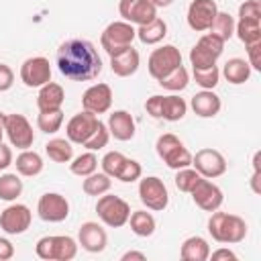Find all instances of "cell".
<instances>
[{"mask_svg": "<svg viewBox=\"0 0 261 261\" xmlns=\"http://www.w3.org/2000/svg\"><path fill=\"white\" fill-rule=\"evenodd\" d=\"M190 194H192L196 206L202 208L204 212H214V210H218V208L222 206V202H224L222 190H220L214 181H210L208 177H202Z\"/></svg>", "mask_w": 261, "mask_h": 261, "instance_id": "obj_18", "label": "cell"}, {"mask_svg": "<svg viewBox=\"0 0 261 261\" xmlns=\"http://www.w3.org/2000/svg\"><path fill=\"white\" fill-rule=\"evenodd\" d=\"M8 165H12V149L4 143H0V171L6 169Z\"/></svg>", "mask_w": 261, "mask_h": 261, "instance_id": "obj_50", "label": "cell"}, {"mask_svg": "<svg viewBox=\"0 0 261 261\" xmlns=\"http://www.w3.org/2000/svg\"><path fill=\"white\" fill-rule=\"evenodd\" d=\"M122 261H128V259H139V261H145L147 257H145V253H141V251H126L122 257H120Z\"/></svg>", "mask_w": 261, "mask_h": 261, "instance_id": "obj_52", "label": "cell"}, {"mask_svg": "<svg viewBox=\"0 0 261 261\" xmlns=\"http://www.w3.org/2000/svg\"><path fill=\"white\" fill-rule=\"evenodd\" d=\"M224 43L220 37H216L214 33H204L198 43L190 49V63L192 69H204V67H212L216 65V59L222 55L224 51Z\"/></svg>", "mask_w": 261, "mask_h": 261, "instance_id": "obj_7", "label": "cell"}, {"mask_svg": "<svg viewBox=\"0 0 261 261\" xmlns=\"http://www.w3.org/2000/svg\"><path fill=\"white\" fill-rule=\"evenodd\" d=\"M239 18H261L259 0H245L239 6Z\"/></svg>", "mask_w": 261, "mask_h": 261, "instance_id": "obj_44", "label": "cell"}, {"mask_svg": "<svg viewBox=\"0 0 261 261\" xmlns=\"http://www.w3.org/2000/svg\"><path fill=\"white\" fill-rule=\"evenodd\" d=\"M2 137H4V112H0V143H2Z\"/></svg>", "mask_w": 261, "mask_h": 261, "instance_id": "obj_54", "label": "cell"}, {"mask_svg": "<svg viewBox=\"0 0 261 261\" xmlns=\"http://www.w3.org/2000/svg\"><path fill=\"white\" fill-rule=\"evenodd\" d=\"M188 104L184 98L171 94V96H161V118L169 122H177L186 116Z\"/></svg>", "mask_w": 261, "mask_h": 261, "instance_id": "obj_29", "label": "cell"}, {"mask_svg": "<svg viewBox=\"0 0 261 261\" xmlns=\"http://www.w3.org/2000/svg\"><path fill=\"white\" fill-rule=\"evenodd\" d=\"M218 12V6L214 0H192L188 6V27L196 33H206Z\"/></svg>", "mask_w": 261, "mask_h": 261, "instance_id": "obj_15", "label": "cell"}, {"mask_svg": "<svg viewBox=\"0 0 261 261\" xmlns=\"http://www.w3.org/2000/svg\"><path fill=\"white\" fill-rule=\"evenodd\" d=\"M16 165V171L18 175H24V177H35L43 171V157L37 153V151H31V149H22L14 161Z\"/></svg>", "mask_w": 261, "mask_h": 261, "instance_id": "obj_26", "label": "cell"}, {"mask_svg": "<svg viewBox=\"0 0 261 261\" xmlns=\"http://www.w3.org/2000/svg\"><path fill=\"white\" fill-rule=\"evenodd\" d=\"M20 80L27 88H41L51 82V63L47 57H29L20 65Z\"/></svg>", "mask_w": 261, "mask_h": 261, "instance_id": "obj_14", "label": "cell"}, {"mask_svg": "<svg viewBox=\"0 0 261 261\" xmlns=\"http://www.w3.org/2000/svg\"><path fill=\"white\" fill-rule=\"evenodd\" d=\"M39 218L45 222H63L69 216V202L57 192H47L37 202Z\"/></svg>", "mask_w": 261, "mask_h": 261, "instance_id": "obj_12", "label": "cell"}, {"mask_svg": "<svg viewBox=\"0 0 261 261\" xmlns=\"http://www.w3.org/2000/svg\"><path fill=\"white\" fill-rule=\"evenodd\" d=\"M77 245L88 253H102L108 245V234L98 222H84L77 230Z\"/></svg>", "mask_w": 261, "mask_h": 261, "instance_id": "obj_20", "label": "cell"}, {"mask_svg": "<svg viewBox=\"0 0 261 261\" xmlns=\"http://www.w3.org/2000/svg\"><path fill=\"white\" fill-rule=\"evenodd\" d=\"M139 198L149 210H155V212L165 210L169 204V192L163 179H159L157 175H147L139 181Z\"/></svg>", "mask_w": 261, "mask_h": 261, "instance_id": "obj_9", "label": "cell"}, {"mask_svg": "<svg viewBox=\"0 0 261 261\" xmlns=\"http://www.w3.org/2000/svg\"><path fill=\"white\" fill-rule=\"evenodd\" d=\"M202 179V175L194 169V167H181V169H177V173H175V188L179 190V192H186V194H190L194 188H196V184Z\"/></svg>", "mask_w": 261, "mask_h": 261, "instance_id": "obj_40", "label": "cell"}, {"mask_svg": "<svg viewBox=\"0 0 261 261\" xmlns=\"http://www.w3.org/2000/svg\"><path fill=\"white\" fill-rule=\"evenodd\" d=\"M128 224H130V230L137 237H151L155 232V226H157L153 214L147 212V210H135V212H130Z\"/></svg>", "mask_w": 261, "mask_h": 261, "instance_id": "obj_31", "label": "cell"}, {"mask_svg": "<svg viewBox=\"0 0 261 261\" xmlns=\"http://www.w3.org/2000/svg\"><path fill=\"white\" fill-rule=\"evenodd\" d=\"M96 214L98 218L110 226V228H120L128 222V216H130V206L126 200H122L120 196H114V194H102L96 202Z\"/></svg>", "mask_w": 261, "mask_h": 261, "instance_id": "obj_6", "label": "cell"}, {"mask_svg": "<svg viewBox=\"0 0 261 261\" xmlns=\"http://www.w3.org/2000/svg\"><path fill=\"white\" fill-rule=\"evenodd\" d=\"M61 75L71 82H92L102 73V57L86 39H67L57 47L55 55Z\"/></svg>", "mask_w": 261, "mask_h": 261, "instance_id": "obj_1", "label": "cell"}, {"mask_svg": "<svg viewBox=\"0 0 261 261\" xmlns=\"http://www.w3.org/2000/svg\"><path fill=\"white\" fill-rule=\"evenodd\" d=\"M222 75L226 77L228 84H234V86L245 84V82L251 77V65H249L245 59H241V57H232V59H228V61L224 63Z\"/></svg>", "mask_w": 261, "mask_h": 261, "instance_id": "obj_28", "label": "cell"}, {"mask_svg": "<svg viewBox=\"0 0 261 261\" xmlns=\"http://www.w3.org/2000/svg\"><path fill=\"white\" fill-rule=\"evenodd\" d=\"M4 135L8 137L10 145L16 149H29L33 147L35 141V133L31 122L27 120V116L22 114H4Z\"/></svg>", "mask_w": 261, "mask_h": 261, "instance_id": "obj_10", "label": "cell"}, {"mask_svg": "<svg viewBox=\"0 0 261 261\" xmlns=\"http://www.w3.org/2000/svg\"><path fill=\"white\" fill-rule=\"evenodd\" d=\"M12 257H14V245L6 237H0V261H8Z\"/></svg>", "mask_w": 261, "mask_h": 261, "instance_id": "obj_49", "label": "cell"}, {"mask_svg": "<svg viewBox=\"0 0 261 261\" xmlns=\"http://www.w3.org/2000/svg\"><path fill=\"white\" fill-rule=\"evenodd\" d=\"M22 194V179L16 173H4L0 175V200L14 202Z\"/></svg>", "mask_w": 261, "mask_h": 261, "instance_id": "obj_36", "label": "cell"}, {"mask_svg": "<svg viewBox=\"0 0 261 261\" xmlns=\"http://www.w3.org/2000/svg\"><path fill=\"white\" fill-rule=\"evenodd\" d=\"M108 139H110L108 126L100 120V122H98V126H96V130L92 133V137H90L82 147H86L88 151H98V149H102V147H106V145H108Z\"/></svg>", "mask_w": 261, "mask_h": 261, "instance_id": "obj_42", "label": "cell"}, {"mask_svg": "<svg viewBox=\"0 0 261 261\" xmlns=\"http://www.w3.org/2000/svg\"><path fill=\"white\" fill-rule=\"evenodd\" d=\"M179 257L184 261H206V259H210V245L204 237H198V234L188 237L181 243Z\"/></svg>", "mask_w": 261, "mask_h": 261, "instance_id": "obj_25", "label": "cell"}, {"mask_svg": "<svg viewBox=\"0 0 261 261\" xmlns=\"http://www.w3.org/2000/svg\"><path fill=\"white\" fill-rule=\"evenodd\" d=\"M179 65H181V53L175 45H163L159 49H153L147 61V69L155 80L165 77L169 71H173Z\"/></svg>", "mask_w": 261, "mask_h": 261, "instance_id": "obj_8", "label": "cell"}, {"mask_svg": "<svg viewBox=\"0 0 261 261\" xmlns=\"http://www.w3.org/2000/svg\"><path fill=\"white\" fill-rule=\"evenodd\" d=\"M108 133L116 141H130L135 137V118L126 110H114L108 116Z\"/></svg>", "mask_w": 261, "mask_h": 261, "instance_id": "obj_22", "label": "cell"}, {"mask_svg": "<svg viewBox=\"0 0 261 261\" xmlns=\"http://www.w3.org/2000/svg\"><path fill=\"white\" fill-rule=\"evenodd\" d=\"M190 106H192V110L200 118H214L220 112L222 102H220V98L212 90H202V92H198V94L192 96Z\"/></svg>", "mask_w": 261, "mask_h": 261, "instance_id": "obj_23", "label": "cell"}, {"mask_svg": "<svg viewBox=\"0 0 261 261\" xmlns=\"http://www.w3.org/2000/svg\"><path fill=\"white\" fill-rule=\"evenodd\" d=\"M192 165L202 177L208 179L220 177L226 171V159L216 149H200L196 155H192Z\"/></svg>", "mask_w": 261, "mask_h": 261, "instance_id": "obj_11", "label": "cell"}, {"mask_svg": "<svg viewBox=\"0 0 261 261\" xmlns=\"http://www.w3.org/2000/svg\"><path fill=\"white\" fill-rule=\"evenodd\" d=\"M210 257H212V259H230V261H237V253L230 251V249H216V251H210Z\"/></svg>", "mask_w": 261, "mask_h": 261, "instance_id": "obj_51", "label": "cell"}, {"mask_svg": "<svg viewBox=\"0 0 261 261\" xmlns=\"http://www.w3.org/2000/svg\"><path fill=\"white\" fill-rule=\"evenodd\" d=\"M155 151H157L159 159L169 169L177 171L181 167H190L192 165V153L184 147V143L173 133H163L155 143Z\"/></svg>", "mask_w": 261, "mask_h": 261, "instance_id": "obj_4", "label": "cell"}, {"mask_svg": "<svg viewBox=\"0 0 261 261\" xmlns=\"http://www.w3.org/2000/svg\"><path fill=\"white\" fill-rule=\"evenodd\" d=\"M110 186H112V179L104 171L102 173H96L94 171V173L86 175L84 177V184H82V188H84V192L88 196H102V194H106L110 190Z\"/></svg>", "mask_w": 261, "mask_h": 261, "instance_id": "obj_35", "label": "cell"}, {"mask_svg": "<svg viewBox=\"0 0 261 261\" xmlns=\"http://www.w3.org/2000/svg\"><path fill=\"white\" fill-rule=\"evenodd\" d=\"M96 169H98V157L94 155V151H86L69 161V171L80 177H86V175L94 173Z\"/></svg>", "mask_w": 261, "mask_h": 261, "instance_id": "obj_33", "label": "cell"}, {"mask_svg": "<svg viewBox=\"0 0 261 261\" xmlns=\"http://www.w3.org/2000/svg\"><path fill=\"white\" fill-rule=\"evenodd\" d=\"M33 220V212L24 204H10L0 212V228L6 234H22Z\"/></svg>", "mask_w": 261, "mask_h": 261, "instance_id": "obj_13", "label": "cell"}, {"mask_svg": "<svg viewBox=\"0 0 261 261\" xmlns=\"http://www.w3.org/2000/svg\"><path fill=\"white\" fill-rule=\"evenodd\" d=\"M63 124V110L57 108V110H39V116H37V126L39 130H43L45 135H53L61 128Z\"/></svg>", "mask_w": 261, "mask_h": 261, "instance_id": "obj_34", "label": "cell"}, {"mask_svg": "<svg viewBox=\"0 0 261 261\" xmlns=\"http://www.w3.org/2000/svg\"><path fill=\"white\" fill-rule=\"evenodd\" d=\"M208 232L216 243L234 245L247 237V222L237 214L214 210L208 220Z\"/></svg>", "mask_w": 261, "mask_h": 261, "instance_id": "obj_2", "label": "cell"}, {"mask_svg": "<svg viewBox=\"0 0 261 261\" xmlns=\"http://www.w3.org/2000/svg\"><path fill=\"white\" fill-rule=\"evenodd\" d=\"M35 251L37 257L45 261H71L77 255V243L67 234H51L41 237L35 245Z\"/></svg>", "mask_w": 261, "mask_h": 261, "instance_id": "obj_3", "label": "cell"}, {"mask_svg": "<svg viewBox=\"0 0 261 261\" xmlns=\"http://www.w3.org/2000/svg\"><path fill=\"white\" fill-rule=\"evenodd\" d=\"M63 102H65V92L59 84L47 82L45 86L39 88V94H37V108L39 110H57L63 106Z\"/></svg>", "mask_w": 261, "mask_h": 261, "instance_id": "obj_24", "label": "cell"}, {"mask_svg": "<svg viewBox=\"0 0 261 261\" xmlns=\"http://www.w3.org/2000/svg\"><path fill=\"white\" fill-rule=\"evenodd\" d=\"M82 106L96 116L108 112L112 106V88L108 84H92L82 96Z\"/></svg>", "mask_w": 261, "mask_h": 261, "instance_id": "obj_19", "label": "cell"}, {"mask_svg": "<svg viewBox=\"0 0 261 261\" xmlns=\"http://www.w3.org/2000/svg\"><path fill=\"white\" fill-rule=\"evenodd\" d=\"M145 110H147L149 116H153V118H161V96L155 94V96L147 98V102H145Z\"/></svg>", "mask_w": 261, "mask_h": 261, "instance_id": "obj_47", "label": "cell"}, {"mask_svg": "<svg viewBox=\"0 0 261 261\" xmlns=\"http://www.w3.org/2000/svg\"><path fill=\"white\" fill-rule=\"evenodd\" d=\"M118 12L122 20L130 24H147L153 18H157V8L149 0H120L118 2Z\"/></svg>", "mask_w": 261, "mask_h": 261, "instance_id": "obj_17", "label": "cell"}, {"mask_svg": "<svg viewBox=\"0 0 261 261\" xmlns=\"http://www.w3.org/2000/svg\"><path fill=\"white\" fill-rule=\"evenodd\" d=\"M259 159H261V153H255V157H253V175H251V188H253L255 194H261V188H259L261 163H259Z\"/></svg>", "mask_w": 261, "mask_h": 261, "instance_id": "obj_48", "label": "cell"}, {"mask_svg": "<svg viewBox=\"0 0 261 261\" xmlns=\"http://www.w3.org/2000/svg\"><path fill=\"white\" fill-rule=\"evenodd\" d=\"M192 75H194V82L202 90H214L218 86V80H220V69L216 65L204 67V69H192Z\"/></svg>", "mask_w": 261, "mask_h": 261, "instance_id": "obj_39", "label": "cell"}, {"mask_svg": "<svg viewBox=\"0 0 261 261\" xmlns=\"http://www.w3.org/2000/svg\"><path fill=\"white\" fill-rule=\"evenodd\" d=\"M165 35H167V22L159 16L153 18L151 22H147V24L137 27V39L143 45H157V43L163 41Z\"/></svg>", "mask_w": 261, "mask_h": 261, "instance_id": "obj_27", "label": "cell"}, {"mask_svg": "<svg viewBox=\"0 0 261 261\" xmlns=\"http://www.w3.org/2000/svg\"><path fill=\"white\" fill-rule=\"evenodd\" d=\"M124 159H126V157H124L120 151H108V153L102 157V161H100L102 171H104L106 175H110V177H116L118 171H120V167H122V163H124Z\"/></svg>", "mask_w": 261, "mask_h": 261, "instance_id": "obj_41", "label": "cell"}, {"mask_svg": "<svg viewBox=\"0 0 261 261\" xmlns=\"http://www.w3.org/2000/svg\"><path fill=\"white\" fill-rule=\"evenodd\" d=\"M149 2H151L155 8H165V6H169L173 0H149Z\"/></svg>", "mask_w": 261, "mask_h": 261, "instance_id": "obj_53", "label": "cell"}, {"mask_svg": "<svg viewBox=\"0 0 261 261\" xmlns=\"http://www.w3.org/2000/svg\"><path fill=\"white\" fill-rule=\"evenodd\" d=\"M247 47V55H249V65H251V69H261V57H259V53H261V41L259 43H251V45H245Z\"/></svg>", "mask_w": 261, "mask_h": 261, "instance_id": "obj_45", "label": "cell"}, {"mask_svg": "<svg viewBox=\"0 0 261 261\" xmlns=\"http://www.w3.org/2000/svg\"><path fill=\"white\" fill-rule=\"evenodd\" d=\"M141 175H143L141 163L126 157L124 163H122V167H120V171H118V175H116V179H120V181H124V184H130V181L141 179Z\"/></svg>", "mask_w": 261, "mask_h": 261, "instance_id": "obj_43", "label": "cell"}, {"mask_svg": "<svg viewBox=\"0 0 261 261\" xmlns=\"http://www.w3.org/2000/svg\"><path fill=\"white\" fill-rule=\"evenodd\" d=\"M157 82H159L161 88H165L169 92H181L190 82V73H188V69L184 65H179V67H175L173 71H169L165 77H161Z\"/></svg>", "mask_w": 261, "mask_h": 261, "instance_id": "obj_38", "label": "cell"}, {"mask_svg": "<svg viewBox=\"0 0 261 261\" xmlns=\"http://www.w3.org/2000/svg\"><path fill=\"white\" fill-rule=\"evenodd\" d=\"M234 18L228 14V12H216V16H214V20H212V24H210V33H214L216 37H220L222 41H228L232 35H234Z\"/></svg>", "mask_w": 261, "mask_h": 261, "instance_id": "obj_37", "label": "cell"}, {"mask_svg": "<svg viewBox=\"0 0 261 261\" xmlns=\"http://www.w3.org/2000/svg\"><path fill=\"white\" fill-rule=\"evenodd\" d=\"M135 39H137V29H135V24H130V22H126V20H114V22H110V24L102 31V35H100V45H102V49L112 57V55L124 51L126 47H130Z\"/></svg>", "mask_w": 261, "mask_h": 261, "instance_id": "obj_5", "label": "cell"}, {"mask_svg": "<svg viewBox=\"0 0 261 261\" xmlns=\"http://www.w3.org/2000/svg\"><path fill=\"white\" fill-rule=\"evenodd\" d=\"M234 33L241 43L251 45L261 41V18H239L234 24Z\"/></svg>", "mask_w": 261, "mask_h": 261, "instance_id": "obj_30", "label": "cell"}, {"mask_svg": "<svg viewBox=\"0 0 261 261\" xmlns=\"http://www.w3.org/2000/svg\"><path fill=\"white\" fill-rule=\"evenodd\" d=\"M139 65H141V55L133 45L110 57V69L118 77H128L133 73H137Z\"/></svg>", "mask_w": 261, "mask_h": 261, "instance_id": "obj_21", "label": "cell"}, {"mask_svg": "<svg viewBox=\"0 0 261 261\" xmlns=\"http://www.w3.org/2000/svg\"><path fill=\"white\" fill-rule=\"evenodd\" d=\"M98 122H100V118L96 114H92L88 110H82V112H77V114H73L69 118V122L65 126V135H67V139L71 143L84 145L92 137V133L96 130Z\"/></svg>", "mask_w": 261, "mask_h": 261, "instance_id": "obj_16", "label": "cell"}, {"mask_svg": "<svg viewBox=\"0 0 261 261\" xmlns=\"http://www.w3.org/2000/svg\"><path fill=\"white\" fill-rule=\"evenodd\" d=\"M12 84H14V71L6 63H0V92H8Z\"/></svg>", "mask_w": 261, "mask_h": 261, "instance_id": "obj_46", "label": "cell"}, {"mask_svg": "<svg viewBox=\"0 0 261 261\" xmlns=\"http://www.w3.org/2000/svg\"><path fill=\"white\" fill-rule=\"evenodd\" d=\"M45 153L55 163H69L73 159V147L69 139H51L45 145Z\"/></svg>", "mask_w": 261, "mask_h": 261, "instance_id": "obj_32", "label": "cell"}]
</instances>
